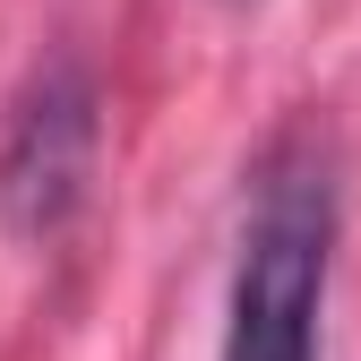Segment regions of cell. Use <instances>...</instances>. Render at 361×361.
Segmentation results:
<instances>
[{
  "label": "cell",
  "instance_id": "obj_1",
  "mask_svg": "<svg viewBox=\"0 0 361 361\" xmlns=\"http://www.w3.org/2000/svg\"><path fill=\"white\" fill-rule=\"evenodd\" d=\"M327 267H336V180L310 147H284L267 155L241 224L224 361H319Z\"/></svg>",
  "mask_w": 361,
  "mask_h": 361
},
{
  "label": "cell",
  "instance_id": "obj_2",
  "mask_svg": "<svg viewBox=\"0 0 361 361\" xmlns=\"http://www.w3.org/2000/svg\"><path fill=\"white\" fill-rule=\"evenodd\" d=\"M86 172H95V78L78 61H52L0 129V224L26 241L61 233L86 198Z\"/></svg>",
  "mask_w": 361,
  "mask_h": 361
}]
</instances>
